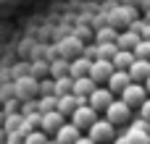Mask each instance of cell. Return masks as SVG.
Here are the masks:
<instances>
[{
  "label": "cell",
  "instance_id": "obj_34",
  "mask_svg": "<svg viewBox=\"0 0 150 144\" xmlns=\"http://www.w3.org/2000/svg\"><path fill=\"white\" fill-rule=\"evenodd\" d=\"M140 37H145V39H150V21H145V26H142V34Z\"/></svg>",
  "mask_w": 150,
  "mask_h": 144
},
{
  "label": "cell",
  "instance_id": "obj_26",
  "mask_svg": "<svg viewBox=\"0 0 150 144\" xmlns=\"http://www.w3.org/2000/svg\"><path fill=\"white\" fill-rule=\"evenodd\" d=\"M45 142H47V136L42 129H32L29 134H24V144H45Z\"/></svg>",
  "mask_w": 150,
  "mask_h": 144
},
{
  "label": "cell",
  "instance_id": "obj_1",
  "mask_svg": "<svg viewBox=\"0 0 150 144\" xmlns=\"http://www.w3.org/2000/svg\"><path fill=\"white\" fill-rule=\"evenodd\" d=\"M90 134V139L95 144H111V139L116 136V126L108 121V118H95L92 123H90V129H87Z\"/></svg>",
  "mask_w": 150,
  "mask_h": 144
},
{
  "label": "cell",
  "instance_id": "obj_11",
  "mask_svg": "<svg viewBox=\"0 0 150 144\" xmlns=\"http://www.w3.org/2000/svg\"><path fill=\"white\" fill-rule=\"evenodd\" d=\"M79 134H82V129H76L71 121H63V123L55 129V142L58 144H74Z\"/></svg>",
  "mask_w": 150,
  "mask_h": 144
},
{
  "label": "cell",
  "instance_id": "obj_36",
  "mask_svg": "<svg viewBox=\"0 0 150 144\" xmlns=\"http://www.w3.org/2000/svg\"><path fill=\"white\" fill-rule=\"evenodd\" d=\"M111 144H124V139H121V136H113V139H111Z\"/></svg>",
  "mask_w": 150,
  "mask_h": 144
},
{
  "label": "cell",
  "instance_id": "obj_27",
  "mask_svg": "<svg viewBox=\"0 0 150 144\" xmlns=\"http://www.w3.org/2000/svg\"><path fill=\"white\" fill-rule=\"evenodd\" d=\"M116 37H119V31H116V26H103L100 31H98V42H116Z\"/></svg>",
  "mask_w": 150,
  "mask_h": 144
},
{
  "label": "cell",
  "instance_id": "obj_28",
  "mask_svg": "<svg viewBox=\"0 0 150 144\" xmlns=\"http://www.w3.org/2000/svg\"><path fill=\"white\" fill-rule=\"evenodd\" d=\"M29 73H32L34 79H42V76H47V63H45V60H34V63L29 66Z\"/></svg>",
  "mask_w": 150,
  "mask_h": 144
},
{
  "label": "cell",
  "instance_id": "obj_16",
  "mask_svg": "<svg viewBox=\"0 0 150 144\" xmlns=\"http://www.w3.org/2000/svg\"><path fill=\"white\" fill-rule=\"evenodd\" d=\"M69 73V58H61V55H55L50 63H47V76H66Z\"/></svg>",
  "mask_w": 150,
  "mask_h": 144
},
{
  "label": "cell",
  "instance_id": "obj_17",
  "mask_svg": "<svg viewBox=\"0 0 150 144\" xmlns=\"http://www.w3.org/2000/svg\"><path fill=\"white\" fill-rule=\"evenodd\" d=\"M76 105H82V102H79V100H76V97L69 92V94H61V97H58V105H55V110H58V113H63V115L69 118V115L74 113V108H76Z\"/></svg>",
  "mask_w": 150,
  "mask_h": 144
},
{
  "label": "cell",
  "instance_id": "obj_7",
  "mask_svg": "<svg viewBox=\"0 0 150 144\" xmlns=\"http://www.w3.org/2000/svg\"><path fill=\"white\" fill-rule=\"evenodd\" d=\"M113 97H116V94H113L108 87H95V89L90 92V97H87V105H90V108H95V110L100 113V110H105V108L111 105V100H113Z\"/></svg>",
  "mask_w": 150,
  "mask_h": 144
},
{
  "label": "cell",
  "instance_id": "obj_40",
  "mask_svg": "<svg viewBox=\"0 0 150 144\" xmlns=\"http://www.w3.org/2000/svg\"><path fill=\"white\" fill-rule=\"evenodd\" d=\"M45 144H58V142H55V139H47V142H45Z\"/></svg>",
  "mask_w": 150,
  "mask_h": 144
},
{
  "label": "cell",
  "instance_id": "obj_20",
  "mask_svg": "<svg viewBox=\"0 0 150 144\" xmlns=\"http://www.w3.org/2000/svg\"><path fill=\"white\" fill-rule=\"evenodd\" d=\"M137 42H140V34L132 31V29H127V31H121V34L116 37V47H121V50H132Z\"/></svg>",
  "mask_w": 150,
  "mask_h": 144
},
{
  "label": "cell",
  "instance_id": "obj_21",
  "mask_svg": "<svg viewBox=\"0 0 150 144\" xmlns=\"http://www.w3.org/2000/svg\"><path fill=\"white\" fill-rule=\"evenodd\" d=\"M71 84H74V79L66 73V76H55L53 79V94L55 97H61V94H69L71 92Z\"/></svg>",
  "mask_w": 150,
  "mask_h": 144
},
{
  "label": "cell",
  "instance_id": "obj_15",
  "mask_svg": "<svg viewBox=\"0 0 150 144\" xmlns=\"http://www.w3.org/2000/svg\"><path fill=\"white\" fill-rule=\"evenodd\" d=\"M132 18H137V10H134L132 5H119V8L113 10V16H111L113 26H121V24H129Z\"/></svg>",
  "mask_w": 150,
  "mask_h": 144
},
{
  "label": "cell",
  "instance_id": "obj_13",
  "mask_svg": "<svg viewBox=\"0 0 150 144\" xmlns=\"http://www.w3.org/2000/svg\"><path fill=\"white\" fill-rule=\"evenodd\" d=\"M79 52H82V39L79 37H66L55 47V55H61V58H71V55H79Z\"/></svg>",
  "mask_w": 150,
  "mask_h": 144
},
{
  "label": "cell",
  "instance_id": "obj_6",
  "mask_svg": "<svg viewBox=\"0 0 150 144\" xmlns=\"http://www.w3.org/2000/svg\"><path fill=\"white\" fill-rule=\"evenodd\" d=\"M145 97H148V92H145V87H142L140 81H132L129 87L121 89V100H124L129 108H140Z\"/></svg>",
  "mask_w": 150,
  "mask_h": 144
},
{
  "label": "cell",
  "instance_id": "obj_37",
  "mask_svg": "<svg viewBox=\"0 0 150 144\" xmlns=\"http://www.w3.org/2000/svg\"><path fill=\"white\" fill-rule=\"evenodd\" d=\"M0 142H5V129L0 126Z\"/></svg>",
  "mask_w": 150,
  "mask_h": 144
},
{
  "label": "cell",
  "instance_id": "obj_3",
  "mask_svg": "<svg viewBox=\"0 0 150 144\" xmlns=\"http://www.w3.org/2000/svg\"><path fill=\"white\" fill-rule=\"evenodd\" d=\"M111 73H113V63H111L108 58H92V63H90V73H87V76H90L95 84H105Z\"/></svg>",
  "mask_w": 150,
  "mask_h": 144
},
{
  "label": "cell",
  "instance_id": "obj_41",
  "mask_svg": "<svg viewBox=\"0 0 150 144\" xmlns=\"http://www.w3.org/2000/svg\"><path fill=\"white\" fill-rule=\"evenodd\" d=\"M148 144H150V134H148Z\"/></svg>",
  "mask_w": 150,
  "mask_h": 144
},
{
  "label": "cell",
  "instance_id": "obj_29",
  "mask_svg": "<svg viewBox=\"0 0 150 144\" xmlns=\"http://www.w3.org/2000/svg\"><path fill=\"white\" fill-rule=\"evenodd\" d=\"M11 97H16V89H13V81H3V84H0V102L11 100Z\"/></svg>",
  "mask_w": 150,
  "mask_h": 144
},
{
  "label": "cell",
  "instance_id": "obj_35",
  "mask_svg": "<svg viewBox=\"0 0 150 144\" xmlns=\"http://www.w3.org/2000/svg\"><path fill=\"white\" fill-rule=\"evenodd\" d=\"M142 87H145V92H148V94H150V76H148V79H145V81H142Z\"/></svg>",
  "mask_w": 150,
  "mask_h": 144
},
{
  "label": "cell",
  "instance_id": "obj_19",
  "mask_svg": "<svg viewBox=\"0 0 150 144\" xmlns=\"http://www.w3.org/2000/svg\"><path fill=\"white\" fill-rule=\"evenodd\" d=\"M121 139H124V144H148V131L129 126V129L121 134Z\"/></svg>",
  "mask_w": 150,
  "mask_h": 144
},
{
  "label": "cell",
  "instance_id": "obj_2",
  "mask_svg": "<svg viewBox=\"0 0 150 144\" xmlns=\"http://www.w3.org/2000/svg\"><path fill=\"white\" fill-rule=\"evenodd\" d=\"M105 118L113 123V126H124V123H129L132 121V108L124 102V100H111V105L105 108Z\"/></svg>",
  "mask_w": 150,
  "mask_h": 144
},
{
  "label": "cell",
  "instance_id": "obj_22",
  "mask_svg": "<svg viewBox=\"0 0 150 144\" xmlns=\"http://www.w3.org/2000/svg\"><path fill=\"white\" fill-rule=\"evenodd\" d=\"M21 123H24V115L16 110V113H8V115H5L3 129H5V134H11V131H21Z\"/></svg>",
  "mask_w": 150,
  "mask_h": 144
},
{
  "label": "cell",
  "instance_id": "obj_4",
  "mask_svg": "<svg viewBox=\"0 0 150 144\" xmlns=\"http://www.w3.org/2000/svg\"><path fill=\"white\" fill-rule=\"evenodd\" d=\"M13 89H16V100H32V97H37V79L32 73L18 76V79H13Z\"/></svg>",
  "mask_w": 150,
  "mask_h": 144
},
{
  "label": "cell",
  "instance_id": "obj_14",
  "mask_svg": "<svg viewBox=\"0 0 150 144\" xmlns=\"http://www.w3.org/2000/svg\"><path fill=\"white\" fill-rule=\"evenodd\" d=\"M90 63H92V58H87V55H76L74 60H69V76L71 79H76V76H87L90 73Z\"/></svg>",
  "mask_w": 150,
  "mask_h": 144
},
{
  "label": "cell",
  "instance_id": "obj_24",
  "mask_svg": "<svg viewBox=\"0 0 150 144\" xmlns=\"http://www.w3.org/2000/svg\"><path fill=\"white\" fill-rule=\"evenodd\" d=\"M116 50H119L116 42H98V45H95V58H108V60H111V55H113Z\"/></svg>",
  "mask_w": 150,
  "mask_h": 144
},
{
  "label": "cell",
  "instance_id": "obj_38",
  "mask_svg": "<svg viewBox=\"0 0 150 144\" xmlns=\"http://www.w3.org/2000/svg\"><path fill=\"white\" fill-rule=\"evenodd\" d=\"M3 121H5V113H3V110H0V126H3Z\"/></svg>",
  "mask_w": 150,
  "mask_h": 144
},
{
  "label": "cell",
  "instance_id": "obj_30",
  "mask_svg": "<svg viewBox=\"0 0 150 144\" xmlns=\"http://www.w3.org/2000/svg\"><path fill=\"white\" fill-rule=\"evenodd\" d=\"M26 73H29V66H26V63H21V66H13V68H11V76H13V79L26 76Z\"/></svg>",
  "mask_w": 150,
  "mask_h": 144
},
{
  "label": "cell",
  "instance_id": "obj_10",
  "mask_svg": "<svg viewBox=\"0 0 150 144\" xmlns=\"http://www.w3.org/2000/svg\"><path fill=\"white\" fill-rule=\"evenodd\" d=\"M63 121H66V115H63V113H58V110L40 113V129H42L45 134H55V129H58Z\"/></svg>",
  "mask_w": 150,
  "mask_h": 144
},
{
  "label": "cell",
  "instance_id": "obj_42",
  "mask_svg": "<svg viewBox=\"0 0 150 144\" xmlns=\"http://www.w3.org/2000/svg\"><path fill=\"white\" fill-rule=\"evenodd\" d=\"M0 144H5V142H0Z\"/></svg>",
  "mask_w": 150,
  "mask_h": 144
},
{
  "label": "cell",
  "instance_id": "obj_5",
  "mask_svg": "<svg viewBox=\"0 0 150 144\" xmlns=\"http://www.w3.org/2000/svg\"><path fill=\"white\" fill-rule=\"evenodd\" d=\"M69 118H71V123H74L76 129H90V123L98 118V110H95V108H90L87 102H82V105H76V108H74V113H71Z\"/></svg>",
  "mask_w": 150,
  "mask_h": 144
},
{
  "label": "cell",
  "instance_id": "obj_39",
  "mask_svg": "<svg viewBox=\"0 0 150 144\" xmlns=\"http://www.w3.org/2000/svg\"><path fill=\"white\" fill-rule=\"evenodd\" d=\"M145 21H150V8H148V13H145Z\"/></svg>",
  "mask_w": 150,
  "mask_h": 144
},
{
  "label": "cell",
  "instance_id": "obj_23",
  "mask_svg": "<svg viewBox=\"0 0 150 144\" xmlns=\"http://www.w3.org/2000/svg\"><path fill=\"white\" fill-rule=\"evenodd\" d=\"M55 105H58V97H55V94H40V97H37V110H40V113L55 110Z\"/></svg>",
  "mask_w": 150,
  "mask_h": 144
},
{
  "label": "cell",
  "instance_id": "obj_9",
  "mask_svg": "<svg viewBox=\"0 0 150 144\" xmlns=\"http://www.w3.org/2000/svg\"><path fill=\"white\" fill-rule=\"evenodd\" d=\"M127 73H129L132 81H140V84H142V81L150 76V60H148V58H134V60L129 63Z\"/></svg>",
  "mask_w": 150,
  "mask_h": 144
},
{
  "label": "cell",
  "instance_id": "obj_18",
  "mask_svg": "<svg viewBox=\"0 0 150 144\" xmlns=\"http://www.w3.org/2000/svg\"><path fill=\"white\" fill-rule=\"evenodd\" d=\"M132 60H134V52H132V50H121V47H119V50L111 55V63H113V68H124V71H127Z\"/></svg>",
  "mask_w": 150,
  "mask_h": 144
},
{
  "label": "cell",
  "instance_id": "obj_25",
  "mask_svg": "<svg viewBox=\"0 0 150 144\" xmlns=\"http://www.w3.org/2000/svg\"><path fill=\"white\" fill-rule=\"evenodd\" d=\"M132 52H134V58H148V60H150V39L140 37V42L132 47Z\"/></svg>",
  "mask_w": 150,
  "mask_h": 144
},
{
  "label": "cell",
  "instance_id": "obj_12",
  "mask_svg": "<svg viewBox=\"0 0 150 144\" xmlns=\"http://www.w3.org/2000/svg\"><path fill=\"white\" fill-rule=\"evenodd\" d=\"M129 84H132V79H129V73H127L124 68H113V73H111L108 81H105V87H108L113 94H121V89L129 87Z\"/></svg>",
  "mask_w": 150,
  "mask_h": 144
},
{
  "label": "cell",
  "instance_id": "obj_32",
  "mask_svg": "<svg viewBox=\"0 0 150 144\" xmlns=\"http://www.w3.org/2000/svg\"><path fill=\"white\" fill-rule=\"evenodd\" d=\"M3 81H13V76H11V71H8V68H3V71H0V84H3Z\"/></svg>",
  "mask_w": 150,
  "mask_h": 144
},
{
  "label": "cell",
  "instance_id": "obj_33",
  "mask_svg": "<svg viewBox=\"0 0 150 144\" xmlns=\"http://www.w3.org/2000/svg\"><path fill=\"white\" fill-rule=\"evenodd\" d=\"M74 144H95V142H92L90 136H82V134H79V136H76V142H74Z\"/></svg>",
  "mask_w": 150,
  "mask_h": 144
},
{
  "label": "cell",
  "instance_id": "obj_31",
  "mask_svg": "<svg viewBox=\"0 0 150 144\" xmlns=\"http://www.w3.org/2000/svg\"><path fill=\"white\" fill-rule=\"evenodd\" d=\"M140 118H145V121H150V94L142 100V105H140Z\"/></svg>",
  "mask_w": 150,
  "mask_h": 144
},
{
  "label": "cell",
  "instance_id": "obj_8",
  "mask_svg": "<svg viewBox=\"0 0 150 144\" xmlns=\"http://www.w3.org/2000/svg\"><path fill=\"white\" fill-rule=\"evenodd\" d=\"M95 87H98V84H95L90 76H76L74 84H71V94H74L79 102H87V97H90V92H92Z\"/></svg>",
  "mask_w": 150,
  "mask_h": 144
}]
</instances>
